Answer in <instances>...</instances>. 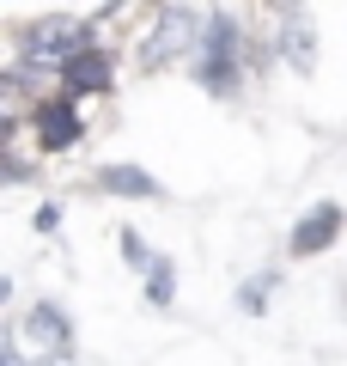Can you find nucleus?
I'll use <instances>...</instances> for the list:
<instances>
[{
	"mask_svg": "<svg viewBox=\"0 0 347 366\" xmlns=\"http://www.w3.org/2000/svg\"><path fill=\"white\" fill-rule=\"evenodd\" d=\"M25 330H31V342H37V354H49V348H55V354H67V317L55 312V305H37Z\"/></svg>",
	"mask_w": 347,
	"mask_h": 366,
	"instance_id": "nucleus-7",
	"label": "nucleus"
},
{
	"mask_svg": "<svg viewBox=\"0 0 347 366\" xmlns=\"http://www.w3.org/2000/svg\"><path fill=\"white\" fill-rule=\"evenodd\" d=\"M79 129H86V122H79V104L67 98V92H49V98L37 104V141L49 147V153L74 147V141H79Z\"/></svg>",
	"mask_w": 347,
	"mask_h": 366,
	"instance_id": "nucleus-2",
	"label": "nucleus"
},
{
	"mask_svg": "<svg viewBox=\"0 0 347 366\" xmlns=\"http://www.w3.org/2000/svg\"><path fill=\"white\" fill-rule=\"evenodd\" d=\"M195 74L213 92H231L244 79V37H238L226 19H213L207 31H195Z\"/></svg>",
	"mask_w": 347,
	"mask_h": 366,
	"instance_id": "nucleus-1",
	"label": "nucleus"
},
{
	"mask_svg": "<svg viewBox=\"0 0 347 366\" xmlns=\"http://www.w3.org/2000/svg\"><path fill=\"white\" fill-rule=\"evenodd\" d=\"M98 189H110V196H159V183L146 177L141 165H104L98 171Z\"/></svg>",
	"mask_w": 347,
	"mask_h": 366,
	"instance_id": "nucleus-6",
	"label": "nucleus"
},
{
	"mask_svg": "<svg viewBox=\"0 0 347 366\" xmlns=\"http://www.w3.org/2000/svg\"><path fill=\"white\" fill-rule=\"evenodd\" d=\"M122 257L141 269V281H146V300L153 305H171V262L159 257L153 244H141V232H122Z\"/></svg>",
	"mask_w": 347,
	"mask_h": 366,
	"instance_id": "nucleus-4",
	"label": "nucleus"
},
{
	"mask_svg": "<svg viewBox=\"0 0 347 366\" xmlns=\"http://www.w3.org/2000/svg\"><path fill=\"white\" fill-rule=\"evenodd\" d=\"M341 226H347V214L335 208V202H317V208L298 220V232H293V257H317V250H329L335 238H341Z\"/></svg>",
	"mask_w": 347,
	"mask_h": 366,
	"instance_id": "nucleus-3",
	"label": "nucleus"
},
{
	"mask_svg": "<svg viewBox=\"0 0 347 366\" xmlns=\"http://www.w3.org/2000/svg\"><path fill=\"white\" fill-rule=\"evenodd\" d=\"M104 86H110V61H104L98 49H79L74 61L61 67V92H67V98H79V92H104Z\"/></svg>",
	"mask_w": 347,
	"mask_h": 366,
	"instance_id": "nucleus-5",
	"label": "nucleus"
}]
</instances>
